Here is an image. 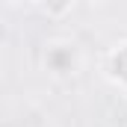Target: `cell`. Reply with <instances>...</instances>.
<instances>
[{
	"label": "cell",
	"mask_w": 127,
	"mask_h": 127,
	"mask_svg": "<svg viewBox=\"0 0 127 127\" xmlns=\"http://www.w3.org/2000/svg\"><path fill=\"white\" fill-rule=\"evenodd\" d=\"M47 62H50V68H53L56 74H68V71L74 68V50H71L68 44H53V47L47 50Z\"/></svg>",
	"instance_id": "6da1fadb"
},
{
	"label": "cell",
	"mask_w": 127,
	"mask_h": 127,
	"mask_svg": "<svg viewBox=\"0 0 127 127\" xmlns=\"http://www.w3.org/2000/svg\"><path fill=\"white\" fill-rule=\"evenodd\" d=\"M109 77L115 80V83H121L127 86V44H118L112 53H109Z\"/></svg>",
	"instance_id": "7a4b0ae2"
}]
</instances>
